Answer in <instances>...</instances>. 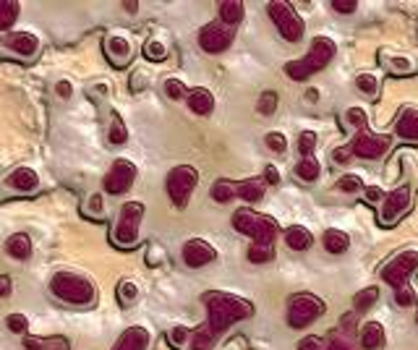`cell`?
<instances>
[{
  "label": "cell",
  "instance_id": "obj_1",
  "mask_svg": "<svg viewBox=\"0 0 418 350\" xmlns=\"http://www.w3.org/2000/svg\"><path fill=\"white\" fill-rule=\"evenodd\" d=\"M204 306L209 311V322L207 327L212 330V335H223L228 327H233L235 322H243L254 316V304L241 298V295H233V293H223V290H212V293H204Z\"/></svg>",
  "mask_w": 418,
  "mask_h": 350
},
{
  "label": "cell",
  "instance_id": "obj_2",
  "mask_svg": "<svg viewBox=\"0 0 418 350\" xmlns=\"http://www.w3.org/2000/svg\"><path fill=\"white\" fill-rule=\"evenodd\" d=\"M334 53H337V45H334L332 39L329 37H314V42H311L306 56L285 63V76L293 79V82H306L308 76H314L316 71H322V68L329 65V60L334 58Z\"/></svg>",
  "mask_w": 418,
  "mask_h": 350
},
{
  "label": "cell",
  "instance_id": "obj_3",
  "mask_svg": "<svg viewBox=\"0 0 418 350\" xmlns=\"http://www.w3.org/2000/svg\"><path fill=\"white\" fill-rule=\"evenodd\" d=\"M230 222L238 233L254 238V243H259V246H275L280 225L270 214H256V212H251V209H235Z\"/></svg>",
  "mask_w": 418,
  "mask_h": 350
},
{
  "label": "cell",
  "instance_id": "obj_4",
  "mask_svg": "<svg viewBox=\"0 0 418 350\" xmlns=\"http://www.w3.org/2000/svg\"><path fill=\"white\" fill-rule=\"evenodd\" d=\"M50 293L55 295L58 301L74 306L94 304V295H97L92 280H86L84 275H76V272H58L50 280Z\"/></svg>",
  "mask_w": 418,
  "mask_h": 350
},
{
  "label": "cell",
  "instance_id": "obj_5",
  "mask_svg": "<svg viewBox=\"0 0 418 350\" xmlns=\"http://www.w3.org/2000/svg\"><path fill=\"white\" fill-rule=\"evenodd\" d=\"M144 217V204L141 202H126L118 212V222L112 228V243L121 249H133L139 243V228Z\"/></svg>",
  "mask_w": 418,
  "mask_h": 350
},
{
  "label": "cell",
  "instance_id": "obj_6",
  "mask_svg": "<svg viewBox=\"0 0 418 350\" xmlns=\"http://www.w3.org/2000/svg\"><path fill=\"white\" fill-rule=\"evenodd\" d=\"M327 311V304L314 293H296L288 304V327L290 330H306Z\"/></svg>",
  "mask_w": 418,
  "mask_h": 350
},
{
  "label": "cell",
  "instance_id": "obj_7",
  "mask_svg": "<svg viewBox=\"0 0 418 350\" xmlns=\"http://www.w3.org/2000/svg\"><path fill=\"white\" fill-rule=\"evenodd\" d=\"M196 186H199V170H196V167L178 165L167 173V181H165L167 196H170V202L176 204V207H181V209L188 204Z\"/></svg>",
  "mask_w": 418,
  "mask_h": 350
},
{
  "label": "cell",
  "instance_id": "obj_8",
  "mask_svg": "<svg viewBox=\"0 0 418 350\" xmlns=\"http://www.w3.org/2000/svg\"><path fill=\"white\" fill-rule=\"evenodd\" d=\"M267 11H270V19L277 24V32L282 34V39L298 42V39L303 37V29H306L303 27V19L293 11L290 3H285V0H275V3L267 6Z\"/></svg>",
  "mask_w": 418,
  "mask_h": 350
},
{
  "label": "cell",
  "instance_id": "obj_9",
  "mask_svg": "<svg viewBox=\"0 0 418 350\" xmlns=\"http://www.w3.org/2000/svg\"><path fill=\"white\" fill-rule=\"evenodd\" d=\"M418 269V249H405L403 254H398L395 259H390L381 267V280L392 285L395 290L403 285H408L410 275Z\"/></svg>",
  "mask_w": 418,
  "mask_h": 350
},
{
  "label": "cell",
  "instance_id": "obj_10",
  "mask_svg": "<svg viewBox=\"0 0 418 350\" xmlns=\"http://www.w3.org/2000/svg\"><path fill=\"white\" fill-rule=\"evenodd\" d=\"M233 39H235V29L225 27L223 21H209V24L202 27V32H199V45H202V50L209 53V56L225 53V50L233 45Z\"/></svg>",
  "mask_w": 418,
  "mask_h": 350
},
{
  "label": "cell",
  "instance_id": "obj_11",
  "mask_svg": "<svg viewBox=\"0 0 418 350\" xmlns=\"http://www.w3.org/2000/svg\"><path fill=\"white\" fill-rule=\"evenodd\" d=\"M133 181H136V165L129 162V160H115L110 165V170H107V175H105L103 188L107 194L118 196L126 194L131 186H133Z\"/></svg>",
  "mask_w": 418,
  "mask_h": 350
},
{
  "label": "cell",
  "instance_id": "obj_12",
  "mask_svg": "<svg viewBox=\"0 0 418 350\" xmlns=\"http://www.w3.org/2000/svg\"><path fill=\"white\" fill-rule=\"evenodd\" d=\"M410 202H413V196H410V186H400V188H395V191L384 196V202H381V217L379 220L384 222V225H395V222H398L400 217L410 209Z\"/></svg>",
  "mask_w": 418,
  "mask_h": 350
},
{
  "label": "cell",
  "instance_id": "obj_13",
  "mask_svg": "<svg viewBox=\"0 0 418 350\" xmlns=\"http://www.w3.org/2000/svg\"><path fill=\"white\" fill-rule=\"evenodd\" d=\"M181 254H183V264L191 269H202V267H207V264H212L214 259H217V251L202 238L186 240Z\"/></svg>",
  "mask_w": 418,
  "mask_h": 350
},
{
  "label": "cell",
  "instance_id": "obj_14",
  "mask_svg": "<svg viewBox=\"0 0 418 350\" xmlns=\"http://www.w3.org/2000/svg\"><path fill=\"white\" fill-rule=\"evenodd\" d=\"M3 47L6 50H11L13 56L19 58H32L37 56L39 50V39L32 34V32H21V29H16V32H8V34H3Z\"/></svg>",
  "mask_w": 418,
  "mask_h": 350
},
{
  "label": "cell",
  "instance_id": "obj_15",
  "mask_svg": "<svg viewBox=\"0 0 418 350\" xmlns=\"http://www.w3.org/2000/svg\"><path fill=\"white\" fill-rule=\"evenodd\" d=\"M390 147V141L384 136H374L369 131H358V136L353 141V155L361 157V160H379L384 152Z\"/></svg>",
  "mask_w": 418,
  "mask_h": 350
},
{
  "label": "cell",
  "instance_id": "obj_16",
  "mask_svg": "<svg viewBox=\"0 0 418 350\" xmlns=\"http://www.w3.org/2000/svg\"><path fill=\"white\" fill-rule=\"evenodd\" d=\"M105 47V56L110 60L115 68H126L133 58V47H131V39L123 37V34H107L103 42Z\"/></svg>",
  "mask_w": 418,
  "mask_h": 350
},
{
  "label": "cell",
  "instance_id": "obj_17",
  "mask_svg": "<svg viewBox=\"0 0 418 350\" xmlns=\"http://www.w3.org/2000/svg\"><path fill=\"white\" fill-rule=\"evenodd\" d=\"M6 188L16 191V194H32V191H37L39 188L37 170H34V167H27V165L16 167V170L6 178Z\"/></svg>",
  "mask_w": 418,
  "mask_h": 350
},
{
  "label": "cell",
  "instance_id": "obj_18",
  "mask_svg": "<svg viewBox=\"0 0 418 350\" xmlns=\"http://www.w3.org/2000/svg\"><path fill=\"white\" fill-rule=\"evenodd\" d=\"M149 332L144 327H129V330L123 332L118 342H115V348L112 350H147L149 348Z\"/></svg>",
  "mask_w": 418,
  "mask_h": 350
},
{
  "label": "cell",
  "instance_id": "obj_19",
  "mask_svg": "<svg viewBox=\"0 0 418 350\" xmlns=\"http://www.w3.org/2000/svg\"><path fill=\"white\" fill-rule=\"evenodd\" d=\"M395 134H398L403 141L418 144V110L416 108L403 110V115H400L398 123H395Z\"/></svg>",
  "mask_w": 418,
  "mask_h": 350
},
{
  "label": "cell",
  "instance_id": "obj_20",
  "mask_svg": "<svg viewBox=\"0 0 418 350\" xmlns=\"http://www.w3.org/2000/svg\"><path fill=\"white\" fill-rule=\"evenodd\" d=\"M387 342V332L379 322H366L361 330V348L363 350H379Z\"/></svg>",
  "mask_w": 418,
  "mask_h": 350
},
{
  "label": "cell",
  "instance_id": "obj_21",
  "mask_svg": "<svg viewBox=\"0 0 418 350\" xmlns=\"http://www.w3.org/2000/svg\"><path fill=\"white\" fill-rule=\"evenodd\" d=\"M322 246H325L327 254L340 257V254H345V251L351 249V238H348V233L340 231V228H329V231H325V235H322Z\"/></svg>",
  "mask_w": 418,
  "mask_h": 350
},
{
  "label": "cell",
  "instance_id": "obj_22",
  "mask_svg": "<svg viewBox=\"0 0 418 350\" xmlns=\"http://www.w3.org/2000/svg\"><path fill=\"white\" fill-rule=\"evenodd\" d=\"M285 243H288L290 251H308L314 246V235L303 225H290L285 231Z\"/></svg>",
  "mask_w": 418,
  "mask_h": 350
},
{
  "label": "cell",
  "instance_id": "obj_23",
  "mask_svg": "<svg viewBox=\"0 0 418 350\" xmlns=\"http://www.w3.org/2000/svg\"><path fill=\"white\" fill-rule=\"evenodd\" d=\"M188 108L196 115H209L214 110V94L207 89V86H196L188 94Z\"/></svg>",
  "mask_w": 418,
  "mask_h": 350
},
{
  "label": "cell",
  "instance_id": "obj_24",
  "mask_svg": "<svg viewBox=\"0 0 418 350\" xmlns=\"http://www.w3.org/2000/svg\"><path fill=\"white\" fill-rule=\"evenodd\" d=\"M6 254L11 259H19V261H27L32 257V240H29L27 233H13L8 240H6Z\"/></svg>",
  "mask_w": 418,
  "mask_h": 350
},
{
  "label": "cell",
  "instance_id": "obj_25",
  "mask_svg": "<svg viewBox=\"0 0 418 350\" xmlns=\"http://www.w3.org/2000/svg\"><path fill=\"white\" fill-rule=\"evenodd\" d=\"M243 16H246V8H243L241 0H225V3H220V21H223L225 27L235 29L243 21Z\"/></svg>",
  "mask_w": 418,
  "mask_h": 350
},
{
  "label": "cell",
  "instance_id": "obj_26",
  "mask_svg": "<svg viewBox=\"0 0 418 350\" xmlns=\"http://www.w3.org/2000/svg\"><path fill=\"white\" fill-rule=\"evenodd\" d=\"M264 181H256V178H249V181H241L235 183V196H241L243 202H261L264 199Z\"/></svg>",
  "mask_w": 418,
  "mask_h": 350
},
{
  "label": "cell",
  "instance_id": "obj_27",
  "mask_svg": "<svg viewBox=\"0 0 418 350\" xmlns=\"http://www.w3.org/2000/svg\"><path fill=\"white\" fill-rule=\"evenodd\" d=\"M322 175V165H319V160L314 155L311 157H301L296 165V178H301L303 183H314L316 178Z\"/></svg>",
  "mask_w": 418,
  "mask_h": 350
},
{
  "label": "cell",
  "instance_id": "obj_28",
  "mask_svg": "<svg viewBox=\"0 0 418 350\" xmlns=\"http://www.w3.org/2000/svg\"><path fill=\"white\" fill-rule=\"evenodd\" d=\"M107 141H110L112 147H121V144H126V141H129V129H126V123H123V118L118 115V112H112V118H110Z\"/></svg>",
  "mask_w": 418,
  "mask_h": 350
},
{
  "label": "cell",
  "instance_id": "obj_29",
  "mask_svg": "<svg viewBox=\"0 0 418 350\" xmlns=\"http://www.w3.org/2000/svg\"><path fill=\"white\" fill-rule=\"evenodd\" d=\"M379 301V287L377 285H372V287H363V290H358L355 293V298H353V309L358 313H363V311H369L374 304Z\"/></svg>",
  "mask_w": 418,
  "mask_h": 350
},
{
  "label": "cell",
  "instance_id": "obj_30",
  "mask_svg": "<svg viewBox=\"0 0 418 350\" xmlns=\"http://www.w3.org/2000/svg\"><path fill=\"white\" fill-rule=\"evenodd\" d=\"M188 350H214V335L209 327H199L194 330L191 340H188Z\"/></svg>",
  "mask_w": 418,
  "mask_h": 350
},
{
  "label": "cell",
  "instance_id": "obj_31",
  "mask_svg": "<svg viewBox=\"0 0 418 350\" xmlns=\"http://www.w3.org/2000/svg\"><path fill=\"white\" fill-rule=\"evenodd\" d=\"M209 196H212L217 204H228L235 199V183L233 181H214L212 188H209Z\"/></svg>",
  "mask_w": 418,
  "mask_h": 350
},
{
  "label": "cell",
  "instance_id": "obj_32",
  "mask_svg": "<svg viewBox=\"0 0 418 350\" xmlns=\"http://www.w3.org/2000/svg\"><path fill=\"white\" fill-rule=\"evenodd\" d=\"M19 3L16 0H3L0 3V29H11L19 19Z\"/></svg>",
  "mask_w": 418,
  "mask_h": 350
},
{
  "label": "cell",
  "instance_id": "obj_33",
  "mask_svg": "<svg viewBox=\"0 0 418 350\" xmlns=\"http://www.w3.org/2000/svg\"><path fill=\"white\" fill-rule=\"evenodd\" d=\"M118 301L123 306H133L139 301V285L133 280H121L118 283Z\"/></svg>",
  "mask_w": 418,
  "mask_h": 350
},
{
  "label": "cell",
  "instance_id": "obj_34",
  "mask_svg": "<svg viewBox=\"0 0 418 350\" xmlns=\"http://www.w3.org/2000/svg\"><path fill=\"white\" fill-rule=\"evenodd\" d=\"M144 58L147 60H155V63H159V60H165L167 58V45L162 42V39H149L147 45H144Z\"/></svg>",
  "mask_w": 418,
  "mask_h": 350
},
{
  "label": "cell",
  "instance_id": "obj_35",
  "mask_svg": "<svg viewBox=\"0 0 418 350\" xmlns=\"http://www.w3.org/2000/svg\"><path fill=\"white\" fill-rule=\"evenodd\" d=\"M275 257V246H259V243H251L249 249V261L251 264H267Z\"/></svg>",
  "mask_w": 418,
  "mask_h": 350
},
{
  "label": "cell",
  "instance_id": "obj_36",
  "mask_svg": "<svg viewBox=\"0 0 418 350\" xmlns=\"http://www.w3.org/2000/svg\"><path fill=\"white\" fill-rule=\"evenodd\" d=\"M277 105H280V94L267 89V92H261L259 102H256V110H259L261 115H272V112L277 110Z\"/></svg>",
  "mask_w": 418,
  "mask_h": 350
},
{
  "label": "cell",
  "instance_id": "obj_37",
  "mask_svg": "<svg viewBox=\"0 0 418 350\" xmlns=\"http://www.w3.org/2000/svg\"><path fill=\"white\" fill-rule=\"evenodd\" d=\"M165 94L170 97V100H183V97H188V94H191V89H188V86L181 82V79H167V82H165Z\"/></svg>",
  "mask_w": 418,
  "mask_h": 350
},
{
  "label": "cell",
  "instance_id": "obj_38",
  "mask_svg": "<svg viewBox=\"0 0 418 350\" xmlns=\"http://www.w3.org/2000/svg\"><path fill=\"white\" fill-rule=\"evenodd\" d=\"M27 350H65L63 340H37V337H27L24 342Z\"/></svg>",
  "mask_w": 418,
  "mask_h": 350
},
{
  "label": "cell",
  "instance_id": "obj_39",
  "mask_svg": "<svg viewBox=\"0 0 418 350\" xmlns=\"http://www.w3.org/2000/svg\"><path fill=\"white\" fill-rule=\"evenodd\" d=\"M6 327H8V332H13V335H27L29 319L24 313H8V316H6Z\"/></svg>",
  "mask_w": 418,
  "mask_h": 350
},
{
  "label": "cell",
  "instance_id": "obj_40",
  "mask_svg": "<svg viewBox=\"0 0 418 350\" xmlns=\"http://www.w3.org/2000/svg\"><path fill=\"white\" fill-rule=\"evenodd\" d=\"M314 147H316V134H314V131H303V134H298V155L311 157V155H314Z\"/></svg>",
  "mask_w": 418,
  "mask_h": 350
},
{
  "label": "cell",
  "instance_id": "obj_41",
  "mask_svg": "<svg viewBox=\"0 0 418 350\" xmlns=\"http://www.w3.org/2000/svg\"><path fill=\"white\" fill-rule=\"evenodd\" d=\"M264 144H267V149L282 155V152L288 149V138H285V134H280V131H270V134L264 136Z\"/></svg>",
  "mask_w": 418,
  "mask_h": 350
},
{
  "label": "cell",
  "instance_id": "obj_42",
  "mask_svg": "<svg viewBox=\"0 0 418 350\" xmlns=\"http://www.w3.org/2000/svg\"><path fill=\"white\" fill-rule=\"evenodd\" d=\"M355 86H358L363 94L374 97V94H377V89H379V82H377V76H374V74H358V79H355Z\"/></svg>",
  "mask_w": 418,
  "mask_h": 350
},
{
  "label": "cell",
  "instance_id": "obj_43",
  "mask_svg": "<svg viewBox=\"0 0 418 350\" xmlns=\"http://www.w3.org/2000/svg\"><path fill=\"white\" fill-rule=\"evenodd\" d=\"M361 175H343V178H340V183H337V188H340V191H345V194H355V191H361Z\"/></svg>",
  "mask_w": 418,
  "mask_h": 350
},
{
  "label": "cell",
  "instance_id": "obj_44",
  "mask_svg": "<svg viewBox=\"0 0 418 350\" xmlns=\"http://www.w3.org/2000/svg\"><path fill=\"white\" fill-rule=\"evenodd\" d=\"M345 120L355 126L358 131H366V110L363 108H351V110L345 112Z\"/></svg>",
  "mask_w": 418,
  "mask_h": 350
},
{
  "label": "cell",
  "instance_id": "obj_45",
  "mask_svg": "<svg viewBox=\"0 0 418 350\" xmlns=\"http://www.w3.org/2000/svg\"><path fill=\"white\" fill-rule=\"evenodd\" d=\"M191 335H194V332L188 330V327H176V330H170V342H173L176 348H183V345H188Z\"/></svg>",
  "mask_w": 418,
  "mask_h": 350
},
{
  "label": "cell",
  "instance_id": "obj_46",
  "mask_svg": "<svg viewBox=\"0 0 418 350\" xmlns=\"http://www.w3.org/2000/svg\"><path fill=\"white\" fill-rule=\"evenodd\" d=\"M390 65H392V71H395V74H403V76H410L413 71H416V65H413L410 58H392Z\"/></svg>",
  "mask_w": 418,
  "mask_h": 350
},
{
  "label": "cell",
  "instance_id": "obj_47",
  "mask_svg": "<svg viewBox=\"0 0 418 350\" xmlns=\"http://www.w3.org/2000/svg\"><path fill=\"white\" fill-rule=\"evenodd\" d=\"M395 301H398V306H413V304H416V293H413V287H410V285L398 287Z\"/></svg>",
  "mask_w": 418,
  "mask_h": 350
},
{
  "label": "cell",
  "instance_id": "obj_48",
  "mask_svg": "<svg viewBox=\"0 0 418 350\" xmlns=\"http://www.w3.org/2000/svg\"><path fill=\"white\" fill-rule=\"evenodd\" d=\"M84 209L92 214V217H100V214H103V194H92V196H89V204H86Z\"/></svg>",
  "mask_w": 418,
  "mask_h": 350
},
{
  "label": "cell",
  "instance_id": "obj_49",
  "mask_svg": "<svg viewBox=\"0 0 418 350\" xmlns=\"http://www.w3.org/2000/svg\"><path fill=\"white\" fill-rule=\"evenodd\" d=\"M55 94L60 100H71V97H74V84L68 82V79H60V82L55 84Z\"/></svg>",
  "mask_w": 418,
  "mask_h": 350
},
{
  "label": "cell",
  "instance_id": "obj_50",
  "mask_svg": "<svg viewBox=\"0 0 418 350\" xmlns=\"http://www.w3.org/2000/svg\"><path fill=\"white\" fill-rule=\"evenodd\" d=\"M298 350H322V337L319 335H306L298 342Z\"/></svg>",
  "mask_w": 418,
  "mask_h": 350
},
{
  "label": "cell",
  "instance_id": "obj_51",
  "mask_svg": "<svg viewBox=\"0 0 418 350\" xmlns=\"http://www.w3.org/2000/svg\"><path fill=\"white\" fill-rule=\"evenodd\" d=\"M329 350H355V345L345 335H334L332 342H329Z\"/></svg>",
  "mask_w": 418,
  "mask_h": 350
},
{
  "label": "cell",
  "instance_id": "obj_52",
  "mask_svg": "<svg viewBox=\"0 0 418 350\" xmlns=\"http://www.w3.org/2000/svg\"><path fill=\"white\" fill-rule=\"evenodd\" d=\"M332 8L337 11V13H353V11L358 8V3H355V0H334Z\"/></svg>",
  "mask_w": 418,
  "mask_h": 350
},
{
  "label": "cell",
  "instance_id": "obj_53",
  "mask_svg": "<svg viewBox=\"0 0 418 350\" xmlns=\"http://www.w3.org/2000/svg\"><path fill=\"white\" fill-rule=\"evenodd\" d=\"M363 194H366V202H372V204L381 202V196H387V194H384V191L379 188V186H369V188H366Z\"/></svg>",
  "mask_w": 418,
  "mask_h": 350
},
{
  "label": "cell",
  "instance_id": "obj_54",
  "mask_svg": "<svg viewBox=\"0 0 418 350\" xmlns=\"http://www.w3.org/2000/svg\"><path fill=\"white\" fill-rule=\"evenodd\" d=\"M264 183H272L277 186L280 183V170L275 165H267L264 167Z\"/></svg>",
  "mask_w": 418,
  "mask_h": 350
},
{
  "label": "cell",
  "instance_id": "obj_55",
  "mask_svg": "<svg viewBox=\"0 0 418 350\" xmlns=\"http://www.w3.org/2000/svg\"><path fill=\"white\" fill-rule=\"evenodd\" d=\"M11 295V277L8 275H0V298Z\"/></svg>",
  "mask_w": 418,
  "mask_h": 350
},
{
  "label": "cell",
  "instance_id": "obj_56",
  "mask_svg": "<svg viewBox=\"0 0 418 350\" xmlns=\"http://www.w3.org/2000/svg\"><path fill=\"white\" fill-rule=\"evenodd\" d=\"M351 155H353V149H337L334 152V162H348Z\"/></svg>",
  "mask_w": 418,
  "mask_h": 350
},
{
  "label": "cell",
  "instance_id": "obj_57",
  "mask_svg": "<svg viewBox=\"0 0 418 350\" xmlns=\"http://www.w3.org/2000/svg\"><path fill=\"white\" fill-rule=\"evenodd\" d=\"M316 97H319V94H316V89H308V94H306V100H308V102H314V100H316Z\"/></svg>",
  "mask_w": 418,
  "mask_h": 350
},
{
  "label": "cell",
  "instance_id": "obj_58",
  "mask_svg": "<svg viewBox=\"0 0 418 350\" xmlns=\"http://www.w3.org/2000/svg\"><path fill=\"white\" fill-rule=\"evenodd\" d=\"M136 8H139L136 3H126V11H129V13H136Z\"/></svg>",
  "mask_w": 418,
  "mask_h": 350
},
{
  "label": "cell",
  "instance_id": "obj_59",
  "mask_svg": "<svg viewBox=\"0 0 418 350\" xmlns=\"http://www.w3.org/2000/svg\"><path fill=\"white\" fill-rule=\"evenodd\" d=\"M416 324H418V313H416Z\"/></svg>",
  "mask_w": 418,
  "mask_h": 350
}]
</instances>
